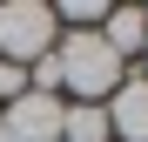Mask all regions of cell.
Masks as SVG:
<instances>
[{
	"mask_svg": "<svg viewBox=\"0 0 148 142\" xmlns=\"http://www.w3.org/2000/svg\"><path fill=\"white\" fill-rule=\"evenodd\" d=\"M54 75H61V88L81 95V102H108L121 88V54L101 34H61L54 41Z\"/></svg>",
	"mask_w": 148,
	"mask_h": 142,
	"instance_id": "cell-1",
	"label": "cell"
},
{
	"mask_svg": "<svg viewBox=\"0 0 148 142\" xmlns=\"http://www.w3.org/2000/svg\"><path fill=\"white\" fill-rule=\"evenodd\" d=\"M54 7L47 0H0V61H14V68H34L40 54H54Z\"/></svg>",
	"mask_w": 148,
	"mask_h": 142,
	"instance_id": "cell-2",
	"label": "cell"
},
{
	"mask_svg": "<svg viewBox=\"0 0 148 142\" xmlns=\"http://www.w3.org/2000/svg\"><path fill=\"white\" fill-rule=\"evenodd\" d=\"M61 95H14V102H0V135L7 142H61Z\"/></svg>",
	"mask_w": 148,
	"mask_h": 142,
	"instance_id": "cell-3",
	"label": "cell"
},
{
	"mask_svg": "<svg viewBox=\"0 0 148 142\" xmlns=\"http://www.w3.org/2000/svg\"><path fill=\"white\" fill-rule=\"evenodd\" d=\"M101 108H108V135L114 142H148V75H121V88Z\"/></svg>",
	"mask_w": 148,
	"mask_h": 142,
	"instance_id": "cell-4",
	"label": "cell"
},
{
	"mask_svg": "<svg viewBox=\"0 0 148 142\" xmlns=\"http://www.w3.org/2000/svg\"><path fill=\"white\" fill-rule=\"evenodd\" d=\"M101 41L114 47L121 61H128V54H141V47H148V7H135V0H128V7H108Z\"/></svg>",
	"mask_w": 148,
	"mask_h": 142,
	"instance_id": "cell-5",
	"label": "cell"
},
{
	"mask_svg": "<svg viewBox=\"0 0 148 142\" xmlns=\"http://www.w3.org/2000/svg\"><path fill=\"white\" fill-rule=\"evenodd\" d=\"M61 142H114V135H108V108H101V102L61 108Z\"/></svg>",
	"mask_w": 148,
	"mask_h": 142,
	"instance_id": "cell-6",
	"label": "cell"
},
{
	"mask_svg": "<svg viewBox=\"0 0 148 142\" xmlns=\"http://www.w3.org/2000/svg\"><path fill=\"white\" fill-rule=\"evenodd\" d=\"M141 54H148V47H141Z\"/></svg>",
	"mask_w": 148,
	"mask_h": 142,
	"instance_id": "cell-7",
	"label": "cell"
}]
</instances>
